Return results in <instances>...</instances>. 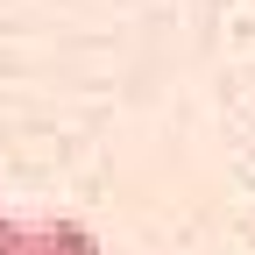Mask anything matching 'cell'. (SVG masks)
<instances>
[{
	"label": "cell",
	"instance_id": "obj_2",
	"mask_svg": "<svg viewBox=\"0 0 255 255\" xmlns=\"http://www.w3.org/2000/svg\"><path fill=\"white\" fill-rule=\"evenodd\" d=\"M0 255H28V220H0Z\"/></svg>",
	"mask_w": 255,
	"mask_h": 255
},
{
	"label": "cell",
	"instance_id": "obj_1",
	"mask_svg": "<svg viewBox=\"0 0 255 255\" xmlns=\"http://www.w3.org/2000/svg\"><path fill=\"white\" fill-rule=\"evenodd\" d=\"M28 255H100V234L78 220H28Z\"/></svg>",
	"mask_w": 255,
	"mask_h": 255
}]
</instances>
